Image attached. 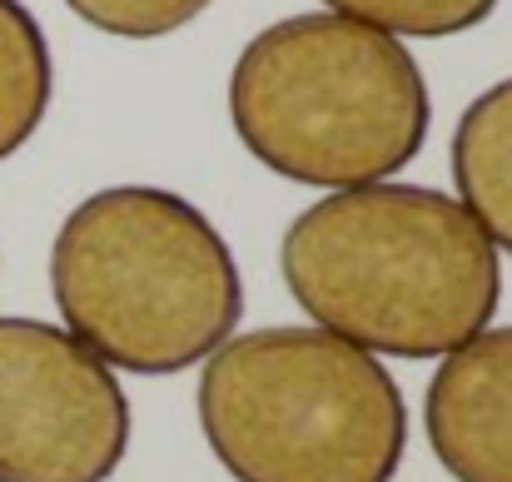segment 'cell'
Listing matches in <instances>:
<instances>
[{
	"label": "cell",
	"mask_w": 512,
	"mask_h": 482,
	"mask_svg": "<svg viewBox=\"0 0 512 482\" xmlns=\"http://www.w3.org/2000/svg\"><path fill=\"white\" fill-rule=\"evenodd\" d=\"M453 184L458 204L478 219L493 249L512 254V75L488 85L453 130Z\"/></svg>",
	"instance_id": "7"
},
{
	"label": "cell",
	"mask_w": 512,
	"mask_h": 482,
	"mask_svg": "<svg viewBox=\"0 0 512 482\" xmlns=\"http://www.w3.org/2000/svg\"><path fill=\"white\" fill-rule=\"evenodd\" d=\"M85 25L115 40H165L199 20L214 0H65Z\"/></svg>",
	"instance_id": "10"
},
{
	"label": "cell",
	"mask_w": 512,
	"mask_h": 482,
	"mask_svg": "<svg viewBox=\"0 0 512 482\" xmlns=\"http://www.w3.org/2000/svg\"><path fill=\"white\" fill-rule=\"evenodd\" d=\"M423 428L453 482H512V323L443 353Z\"/></svg>",
	"instance_id": "6"
},
{
	"label": "cell",
	"mask_w": 512,
	"mask_h": 482,
	"mask_svg": "<svg viewBox=\"0 0 512 482\" xmlns=\"http://www.w3.org/2000/svg\"><path fill=\"white\" fill-rule=\"evenodd\" d=\"M199 433L234 482H388L408 448V403L358 343L274 323L204 358Z\"/></svg>",
	"instance_id": "4"
},
{
	"label": "cell",
	"mask_w": 512,
	"mask_h": 482,
	"mask_svg": "<svg viewBox=\"0 0 512 482\" xmlns=\"http://www.w3.org/2000/svg\"><path fill=\"white\" fill-rule=\"evenodd\" d=\"M50 294L65 333L140 378L204 363L244 319L229 239L199 204L155 184H115L65 214L50 244Z\"/></svg>",
	"instance_id": "2"
},
{
	"label": "cell",
	"mask_w": 512,
	"mask_h": 482,
	"mask_svg": "<svg viewBox=\"0 0 512 482\" xmlns=\"http://www.w3.org/2000/svg\"><path fill=\"white\" fill-rule=\"evenodd\" d=\"M55 95V60L40 20L20 0H0V164L20 155Z\"/></svg>",
	"instance_id": "8"
},
{
	"label": "cell",
	"mask_w": 512,
	"mask_h": 482,
	"mask_svg": "<svg viewBox=\"0 0 512 482\" xmlns=\"http://www.w3.org/2000/svg\"><path fill=\"white\" fill-rule=\"evenodd\" d=\"M334 15L363 20L383 35H413V40H448L463 30H478L493 20L503 0H324Z\"/></svg>",
	"instance_id": "9"
},
{
	"label": "cell",
	"mask_w": 512,
	"mask_h": 482,
	"mask_svg": "<svg viewBox=\"0 0 512 482\" xmlns=\"http://www.w3.org/2000/svg\"><path fill=\"white\" fill-rule=\"evenodd\" d=\"M294 304L363 353L443 358L493 328L503 259L443 189L358 184L309 204L279 244Z\"/></svg>",
	"instance_id": "1"
},
{
	"label": "cell",
	"mask_w": 512,
	"mask_h": 482,
	"mask_svg": "<svg viewBox=\"0 0 512 482\" xmlns=\"http://www.w3.org/2000/svg\"><path fill=\"white\" fill-rule=\"evenodd\" d=\"M229 125L279 179L383 184L423 155L433 95L398 35L334 10L264 25L229 70Z\"/></svg>",
	"instance_id": "3"
},
{
	"label": "cell",
	"mask_w": 512,
	"mask_h": 482,
	"mask_svg": "<svg viewBox=\"0 0 512 482\" xmlns=\"http://www.w3.org/2000/svg\"><path fill=\"white\" fill-rule=\"evenodd\" d=\"M110 363L45 319H0V482H110L130 453Z\"/></svg>",
	"instance_id": "5"
}]
</instances>
